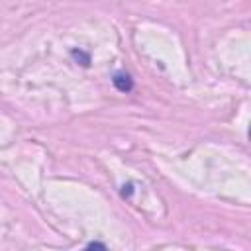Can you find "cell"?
Masks as SVG:
<instances>
[{
    "instance_id": "7a4b0ae2",
    "label": "cell",
    "mask_w": 251,
    "mask_h": 251,
    "mask_svg": "<svg viewBox=\"0 0 251 251\" xmlns=\"http://www.w3.org/2000/svg\"><path fill=\"white\" fill-rule=\"evenodd\" d=\"M84 251H108V249H106V245H104V243H100V241H94V243H88Z\"/></svg>"
},
{
    "instance_id": "6da1fadb",
    "label": "cell",
    "mask_w": 251,
    "mask_h": 251,
    "mask_svg": "<svg viewBox=\"0 0 251 251\" xmlns=\"http://www.w3.org/2000/svg\"><path fill=\"white\" fill-rule=\"evenodd\" d=\"M112 80H114V86L120 92H129L133 88V80H131V76L127 73H118V75H114Z\"/></svg>"
}]
</instances>
